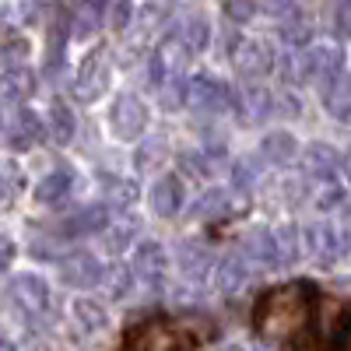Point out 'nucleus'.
Instances as JSON below:
<instances>
[{
  "instance_id": "35",
  "label": "nucleus",
  "mask_w": 351,
  "mask_h": 351,
  "mask_svg": "<svg viewBox=\"0 0 351 351\" xmlns=\"http://www.w3.org/2000/svg\"><path fill=\"white\" fill-rule=\"evenodd\" d=\"M274 239H278V250H281V263H291V260L299 256V232L291 228V225L278 228Z\"/></svg>"
},
{
  "instance_id": "36",
  "label": "nucleus",
  "mask_w": 351,
  "mask_h": 351,
  "mask_svg": "<svg viewBox=\"0 0 351 351\" xmlns=\"http://www.w3.org/2000/svg\"><path fill=\"white\" fill-rule=\"evenodd\" d=\"M162 158H165V144L162 141H144L141 144V152H137V165L141 169H155V165H162Z\"/></svg>"
},
{
  "instance_id": "11",
  "label": "nucleus",
  "mask_w": 351,
  "mask_h": 351,
  "mask_svg": "<svg viewBox=\"0 0 351 351\" xmlns=\"http://www.w3.org/2000/svg\"><path fill=\"white\" fill-rule=\"evenodd\" d=\"M39 137H43V127H39V120H36L32 109H18L11 120L4 123V141H8L11 152H28V148H36Z\"/></svg>"
},
{
  "instance_id": "18",
  "label": "nucleus",
  "mask_w": 351,
  "mask_h": 351,
  "mask_svg": "<svg viewBox=\"0 0 351 351\" xmlns=\"http://www.w3.org/2000/svg\"><path fill=\"white\" fill-rule=\"evenodd\" d=\"M106 225H112L109 221V215H106V208H84V211H77V215H71L60 228V236H92V232H102Z\"/></svg>"
},
{
  "instance_id": "4",
  "label": "nucleus",
  "mask_w": 351,
  "mask_h": 351,
  "mask_svg": "<svg viewBox=\"0 0 351 351\" xmlns=\"http://www.w3.org/2000/svg\"><path fill=\"white\" fill-rule=\"evenodd\" d=\"M109 74H112V60H109V49L99 46L92 49L81 60L77 67V77H74V99L81 102H95L106 95V88H109Z\"/></svg>"
},
{
  "instance_id": "40",
  "label": "nucleus",
  "mask_w": 351,
  "mask_h": 351,
  "mask_svg": "<svg viewBox=\"0 0 351 351\" xmlns=\"http://www.w3.org/2000/svg\"><path fill=\"white\" fill-rule=\"evenodd\" d=\"M260 8L256 4H243V0H232V4H225V14L236 21V25H243V21H250L253 14H256Z\"/></svg>"
},
{
  "instance_id": "7",
  "label": "nucleus",
  "mask_w": 351,
  "mask_h": 351,
  "mask_svg": "<svg viewBox=\"0 0 351 351\" xmlns=\"http://www.w3.org/2000/svg\"><path fill=\"white\" fill-rule=\"evenodd\" d=\"M109 127L120 141H137L144 127H148V109H144L137 95H120L109 109Z\"/></svg>"
},
{
  "instance_id": "41",
  "label": "nucleus",
  "mask_w": 351,
  "mask_h": 351,
  "mask_svg": "<svg viewBox=\"0 0 351 351\" xmlns=\"http://www.w3.org/2000/svg\"><path fill=\"white\" fill-rule=\"evenodd\" d=\"M18 186H21V180H18L14 165L8 162V165H4V208H11V204H14V193H18Z\"/></svg>"
},
{
  "instance_id": "10",
  "label": "nucleus",
  "mask_w": 351,
  "mask_h": 351,
  "mask_svg": "<svg viewBox=\"0 0 351 351\" xmlns=\"http://www.w3.org/2000/svg\"><path fill=\"white\" fill-rule=\"evenodd\" d=\"M102 278H106V274H102V267H99V260H95L92 253H84V250L67 253V256L60 260V281L71 285V288H92V285H99Z\"/></svg>"
},
{
  "instance_id": "8",
  "label": "nucleus",
  "mask_w": 351,
  "mask_h": 351,
  "mask_svg": "<svg viewBox=\"0 0 351 351\" xmlns=\"http://www.w3.org/2000/svg\"><path fill=\"white\" fill-rule=\"evenodd\" d=\"M186 106L193 112H204V116H215V112H225L228 109V88L208 74H197L190 77V92H186Z\"/></svg>"
},
{
  "instance_id": "48",
  "label": "nucleus",
  "mask_w": 351,
  "mask_h": 351,
  "mask_svg": "<svg viewBox=\"0 0 351 351\" xmlns=\"http://www.w3.org/2000/svg\"><path fill=\"white\" fill-rule=\"evenodd\" d=\"M4 351H14V348H11V341H4Z\"/></svg>"
},
{
  "instance_id": "27",
  "label": "nucleus",
  "mask_w": 351,
  "mask_h": 351,
  "mask_svg": "<svg viewBox=\"0 0 351 351\" xmlns=\"http://www.w3.org/2000/svg\"><path fill=\"white\" fill-rule=\"evenodd\" d=\"M180 43L190 49V53H200L204 46H208V21H204V14H190L183 25H180Z\"/></svg>"
},
{
  "instance_id": "49",
  "label": "nucleus",
  "mask_w": 351,
  "mask_h": 351,
  "mask_svg": "<svg viewBox=\"0 0 351 351\" xmlns=\"http://www.w3.org/2000/svg\"><path fill=\"white\" fill-rule=\"evenodd\" d=\"M221 351H239V348H221Z\"/></svg>"
},
{
  "instance_id": "12",
  "label": "nucleus",
  "mask_w": 351,
  "mask_h": 351,
  "mask_svg": "<svg viewBox=\"0 0 351 351\" xmlns=\"http://www.w3.org/2000/svg\"><path fill=\"white\" fill-rule=\"evenodd\" d=\"M186 56H190V49L180 43V36H169L162 43V49L155 53V84L162 88L172 77H186Z\"/></svg>"
},
{
  "instance_id": "24",
  "label": "nucleus",
  "mask_w": 351,
  "mask_h": 351,
  "mask_svg": "<svg viewBox=\"0 0 351 351\" xmlns=\"http://www.w3.org/2000/svg\"><path fill=\"white\" fill-rule=\"evenodd\" d=\"M102 14H109V4H74L71 8V32L81 39L92 36L102 21Z\"/></svg>"
},
{
  "instance_id": "1",
  "label": "nucleus",
  "mask_w": 351,
  "mask_h": 351,
  "mask_svg": "<svg viewBox=\"0 0 351 351\" xmlns=\"http://www.w3.org/2000/svg\"><path fill=\"white\" fill-rule=\"evenodd\" d=\"M309 299H313V291L302 281H291V285L267 291L256 306V319H253L256 334L267 337V341H288V337L302 334L309 316H313Z\"/></svg>"
},
{
  "instance_id": "9",
  "label": "nucleus",
  "mask_w": 351,
  "mask_h": 351,
  "mask_svg": "<svg viewBox=\"0 0 351 351\" xmlns=\"http://www.w3.org/2000/svg\"><path fill=\"white\" fill-rule=\"evenodd\" d=\"M236 71L239 77L250 84V81H260L263 74H271L274 71V49L271 43H263V39H250L236 49Z\"/></svg>"
},
{
  "instance_id": "20",
  "label": "nucleus",
  "mask_w": 351,
  "mask_h": 351,
  "mask_svg": "<svg viewBox=\"0 0 351 351\" xmlns=\"http://www.w3.org/2000/svg\"><path fill=\"white\" fill-rule=\"evenodd\" d=\"M180 271H183L186 281L208 278V271H211V253L204 250L200 243H183V246H180Z\"/></svg>"
},
{
  "instance_id": "2",
  "label": "nucleus",
  "mask_w": 351,
  "mask_h": 351,
  "mask_svg": "<svg viewBox=\"0 0 351 351\" xmlns=\"http://www.w3.org/2000/svg\"><path fill=\"white\" fill-rule=\"evenodd\" d=\"M341 64L344 56L341 49L334 46H309L306 53H299L295 67H291V81L299 84H324V88H334V81H341Z\"/></svg>"
},
{
  "instance_id": "19",
  "label": "nucleus",
  "mask_w": 351,
  "mask_h": 351,
  "mask_svg": "<svg viewBox=\"0 0 351 351\" xmlns=\"http://www.w3.org/2000/svg\"><path fill=\"white\" fill-rule=\"evenodd\" d=\"M295 137H291L288 130H278V134H267L260 144V158L267 165H288L291 158H295Z\"/></svg>"
},
{
  "instance_id": "46",
  "label": "nucleus",
  "mask_w": 351,
  "mask_h": 351,
  "mask_svg": "<svg viewBox=\"0 0 351 351\" xmlns=\"http://www.w3.org/2000/svg\"><path fill=\"white\" fill-rule=\"evenodd\" d=\"M344 334H348V341H351V319H348V324H344Z\"/></svg>"
},
{
  "instance_id": "15",
  "label": "nucleus",
  "mask_w": 351,
  "mask_h": 351,
  "mask_svg": "<svg viewBox=\"0 0 351 351\" xmlns=\"http://www.w3.org/2000/svg\"><path fill=\"white\" fill-rule=\"evenodd\" d=\"M243 253L256 263H263V267H274V263H281V250H278V239L274 232L267 228H253L243 236Z\"/></svg>"
},
{
  "instance_id": "42",
  "label": "nucleus",
  "mask_w": 351,
  "mask_h": 351,
  "mask_svg": "<svg viewBox=\"0 0 351 351\" xmlns=\"http://www.w3.org/2000/svg\"><path fill=\"white\" fill-rule=\"evenodd\" d=\"M341 200H344V190L334 183V186H327V190H324V197H319V208H324V211H330V208H337Z\"/></svg>"
},
{
  "instance_id": "43",
  "label": "nucleus",
  "mask_w": 351,
  "mask_h": 351,
  "mask_svg": "<svg viewBox=\"0 0 351 351\" xmlns=\"http://www.w3.org/2000/svg\"><path fill=\"white\" fill-rule=\"evenodd\" d=\"M130 11H134L130 4H109V14H112V25H116V28H123V25H127V18H130Z\"/></svg>"
},
{
  "instance_id": "45",
  "label": "nucleus",
  "mask_w": 351,
  "mask_h": 351,
  "mask_svg": "<svg viewBox=\"0 0 351 351\" xmlns=\"http://www.w3.org/2000/svg\"><path fill=\"white\" fill-rule=\"evenodd\" d=\"M344 172H348V180H351V148L344 152Z\"/></svg>"
},
{
  "instance_id": "30",
  "label": "nucleus",
  "mask_w": 351,
  "mask_h": 351,
  "mask_svg": "<svg viewBox=\"0 0 351 351\" xmlns=\"http://www.w3.org/2000/svg\"><path fill=\"white\" fill-rule=\"evenodd\" d=\"M130 274H134L130 267H123V263H112V267L106 271V278H102L106 295H109V299H123L127 291H130V285H134V278H130Z\"/></svg>"
},
{
  "instance_id": "22",
  "label": "nucleus",
  "mask_w": 351,
  "mask_h": 351,
  "mask_svg": "<svg viewBox=\"0 0 351 351\" xmlns=\"http://www.w3.org/2000/svg\"><path fill=\"white\" fill-rule=\"evenodd\" d=\"M246 278H250V271H246L243 256H221L215 263V285L221 291H239L246 285Z\"/></svg>"
},
{
  "instance_id": "29",
  "label": "nucleus",
  "mask_w": 351,
  "mask_h": 351,
  "mask_svg": "<svg viewBox=\"0 0 351 351\" xmlns=\"http://www.w3.org/2000/svg\"><path fill=\"white\" fill-rule=\"evenodd\" d=\"M102 190H106V200L112 204V208H130L134 197H137L134 183L116 180V176H102Z\"/></svg>"
},
{
  "instance_id": "47",
  "label": "nucleus",
  "mask_w": 351,
  "mask_h": 351,
  "mask_svg": "<svg viewBox=\"0 0 351 351\" xmlns=\"http://www.w3.org/2000/svg\"><path fill=\"white\" fill-rule=\"evenodd\" d=\"M253 351H271V348H267V344H256V348H253Z\"/></svg>"
},
{
  "instance_id": "26",
  "label": "nucleus",
  "mask_w": 351,
  "mask_h": 351,
  "mask_svg": "<svg viewBox=\"0 0 351 351\" xmlns=\"http://www.w3.org/2000/svg\"><path fill=\"white\" fill-rule=\"evenodd\" d=\"M0 92H4V102L28 99V95H32V71H28V67L4 71V84H0Z\"/></svg>"
},
{
  "instance_id": "14",
  "label": "nucleus",
  "mask_w": 351,
  "mask_h": 351,
  "mask_svg": "<svg viewBox=\"0 0 351 351\" xmlns=\"http://www.w3.org/2000/svg\"><path fill=\"white\" fill-rule=\"evenodd\" d=\"M302 165L313 180H324V183H334L337 169H344V158L330 148V144H309L306 155H302Z\"/></svg>"
},
{
  "instance_id": "16",
  "label": "nucleus",
  "mask_w": 351,
  "mask_h": 351,
  "mask_svg": "<svg viewBox=\"0 0 351 351\" xmlns=\"http://www.w3.org/2000/svg\"><path fill=\"white\" fill-rule=\"evenodd\" d=\"M239 116H243V123H263L267 116L278 109V102L263 92V88H256V84H246L243 92H239Z\"/></svg>"
},
{
  "instance_id": "21",
  "label": "nucleus",
  "mask_w": 351,
  "mask_h": 351,
  "mask_svg": "<svg viewBox=\"0 0 351 351\" xmlns=\"http://www.w3.org/2000/svg\"><path fill=\"white\" fill-rule=\"evenodd\" d=\"M71 183H74V176L67 169H53L49 176H43V183L36 186V200L39 204H60V200H67Z\"/></svg>"
},
{
  "instance_id": "37",
  "label": "nucleus",
  "mask_w": 351,
  "mask_h": 351,
  "mask_svg": "<svg viewBox=\"0 0 351 351\" xmlns=\"http://www.w3.org/2000/svg\"><path fill=\"white\" fill-rule=\"evenodd\" d=\"M25 56H28V43H21V39H4V71L25 67Z\"/></svg>"
},
{
  "instance_id": "33",
  "label": "nucleus",
  "mask_w": 351,
  "mask_h": 351,
  "mask_svg": "<svg viewBox=\"0 0 351 351\" xmlns=\"http://www.w3.org/2000/svg\"><path fill=\"white\" fill-rule=\"evenodd\" d=\"M225 211H228V193L225 190H208L193 204V215H200V218H218Z\"/></svg>"
},
{
  "instance_id": "32",
  "label": "nucleus",
  "mask_w": 351,
  "mask_h": 351,
  "mask_svg": "<svg viewBox=\"0 0 351 351\" xmlns=\"http://www.w3.org/2000/svg\"><path fill=\"white\" fill-rule=\"evenodd\" d=\"M260 162H263L260 155H253V158H239V162H236V169H232V180H236L239 190H253V186L260 183V172H263Z\"/></svg>"
},
{
  "instance_id": "23",
  "label": "nucleus",
  "mask_w": 351,
  "mask_h": 351,
  "mask_svg": "<svg viewBox=\"0 0 351 351\" xmlns=\"http://www.w3.org/2000/svg\"><path fill=\"white\" fill-rule=\"evenodd\" d=\"M74 319H77V327L84 334H99L109 324V313H106V306L99 299H77L74 302Z\"/></svg>"
},
{
  "instance_id": "44",
  "label": "nucleus",
  "mask_w": 351,
  "mask_h": 351,
  "mask_svg": "<svg viewBox=\"0 0 351 351\" xmlns=\"http://www.w3.org/2000/svg\"><path fill=\"white\" fill-rule=\"evenodd\" d=\"M278 106H281L278 112H285V116H295L299 112V102L291 99V95H278Z\"/></svg>"
},
{
  "instance_id": "31",
  "label": "nucleus",
  "mask_w": 351,
  "mask_h": 351,
  "mask_svg": "<svg viewBox=\"0 0 351 351\" xmlns=\"http://www.w3.org/2000/svg\"><path fill=\"white\" fill-rule=\"evenodd\" d=\"M278 32H281V39H285L288 46H306V43H309V21H306L302 11H295L291 18H285V21L278 25Z\"/></svg>"
},
{
  "instance_id": "39",
  "label": "nucleus",
  "mask_w": 351,
  "mask_h": 351,
  "mask_svg": "<svg viewBox=\"0 0 351 351\" xmlns=\"http://www.w3.org/2000/svg\"><path fill=\"white\" fill-rule=\"evenodd\" d=\"M330 14H334V25H330V28H334V32H337L341 39H351V0L337 4Z\"/></svg>"
},
{
  "instance_id": "28",
  "label": "nucleus",
  "mask_w": 351,
  "mask_h": 351,
  "mask_svg": "<svg viewBox=\"0 0 351 351\" xmlns=\"http://www.w3.org/2000/svg\"><path fill=\"white\" fill-rule=\"evenodd\" d=\"M327 109L337 120L351 123V77L334 81V88H327Z\"/></svg>"
},
{
  "instance_id": "6",
  "label": "nucleus",
  "mask_w": 351,
  "mask_h": 351,
  "mask_svg": "<svg viewBox=\"0 0 351 351\" xmlns=\"http://www.w3.org/2000/svg\"><path fill=\"white\" fill-rule=\"evenodd\" d=\"M302 243H306L309 256L319 263V267H330L334 260H341V253H344V246H348L344 232H341L334 221H313V225H306Z\"/></svg>"
},
{
  "instance_id": "5",
  "label": "nucleus",
  "mask_w": 351,
  "mask_h": 351,
  "mask_svg": "<svg viewBox=\"0 0 351 351\" xmlns=\"http://www.w3.org/2000/svg\"><path fill=\"white\" fill-rule=\"evenodd\" d=\"M8 299L25 319H39L49 313V285L39 274H18L8 285Z\"/></svg>"
},
{
  "instance_id": "3",
  "label": "nucleus",
  "mask_w": 351,
  "mask_h": 351,
  "mask_svg": "<svg viewBox=\"0 0 351 351\" xmlns=\"http://www.w3.org/2000/svg\"><path fill=\"white\" fill-rule=\"evenodd\" d=\"M127 351H193V337H186L169 319H148L130 330Z\"/></svg>"
},
{
  "instance_id": "13",
  "label": "nucleus",
  "mask_w": 351,
  "mask_h": 351,
  "mask_svg": "<svg viewBox=\"0 0 351 351\" xmlns=\"http://www.w3.org/2000/svg\"><path fill=\"white\" fill-rule=\"evenodd\" d=\"M130 271L141 285H158L165 278V250L158 243H141L134 250V263Z\"/></svg>"
},
{
  "instance_id": "25",
  "label": "nucleus",
  "mask_w": 351,
  "mask_h": 351,
  "mask_svg": "<svg viewBox=\"0 0 351 351\" xmlns=\"http://www.w3.org/2000/svg\"><path fill=\"white\" fill-rule=\"evenodd\" d=\"M74 130H77L74 112H71L64 102H53V109H49V137H53L56 144H71V141H74Z\"/></svg>"
},
{
  "instance_id": "17",
  "label": "nucleus",
  "mask_w": 351,
  "mask_h": 351,
  "mask_svg": "<svg viewBox=\"0 0 351 351\" xmlns=\"http://www.w3.org/2000/svg\"><path fill=\"white\" fill-rule=\"evenodd\" d=\"M152 208L162 218H172L176 211L183 208V183L176 180V176H162V180H155V186H152Z\"/></svg>"
},
{
  "instance_id": "38",
  "label": "nucleus",
  "mask_w": 351,
  "mask_h": 351,
  "mask_svg": "<svg viewBox=\"0 0 351 351\" xmlns=\"http://www.w3.org/2000/svg\"><path fill=\"white\" fill-rule=\"evenodd\" d=\"M102 243H106L109 253L127 250V243H130V228H127V225H109V228L102 232Z\"/></svg>"
},
{
  "instance_id": "34",
  "label": "nucleus",
  "mask_w": 351,
  "mask_h": 351,
  "mask_svg": "<svg viewBox=\"0 0 351 351\" xmlns=\"http://www.w3.org/2000/svg\"><path fill=\"white\" fill-rule=\"evenodd\" d=\"M186 92H190V81L186 77H172V81H165L158 88V99H162L165 109H180L186 102Z\"/></svg>"
}]
</instances>
